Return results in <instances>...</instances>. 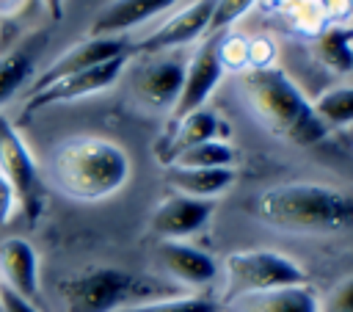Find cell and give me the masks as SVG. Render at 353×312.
Returning a JSON list of instances; mask_svg holds the SVG:
<instances>
[{
	"label": "cell",
	"instance_id": "1",
	"mask_svg": "<svg viewBox=\"0 0 353 312\" xmlns=\"http://www.w3.org/2000/svg\"><path fill=\"white\" fill-rule=\"evenodd\" d=\"M130 155L110 138L74 135L50 155L52 185L74 202H99L121 191L130 179Z\"/></svg>",
	"mask_w": 353,
	"mask_h": 312
},
{
	"label": "cell",
	"instance_id": "2",
	"mask_svg": "<svg viewBox=\"0 0 353 312\" xmlns=\"http://www.w3.org/2000/svg\"><path fill=\"white\" fill-rule=\"evenodd\" d=\"M254 215L281 232L331 235L353 229V193L323 182H287L254 199Z\"/></svg>",
	"mask_w": 353,
	"mask_h": 312
},
{
	"label": "cell",
	"instance_id": "3",
	"mask_svg": "<svg viewBox=\"0 0 353 312\" xmlns=\"http://www.w3.org/2000/svg\"><path fill=\"white\" fill-rule=\"evenodd\" d=\"M240 91L254 119L270 135L295 146H314L325 138L328 130L314 116L312 102L281 69H245Z\"/></svg>",
	"mask_w": 353,
	"mask_h": 312
},
{
	"label": "cell",
	"instance_id": "4",
	"mask_svg": "<svg viewBox=\"0 0 353 312\" xmlns=\"http://www.w3.org/2000/svg\"><path fill=\"white\" fill-rule=\"evenodd\" d=\"M63 312H121L135 304L171 295L157 279L113 265H94L58 284Z\"/></svg>",
	"mask_w": 353,
	"mask_h": 312
},
{
	"label": "cell",
	"instance_id": "5",
	"mask_svg": "<svg viewBox=\"0 0 353 312\" xmlns=\"http://www.w3.org/2000/svg\"><path fill=\"white\" fill-rule=\"evenodd\" d=\"M226 284H223V304H232L243 295L276 290V287H292L306 284L303 268L270 248H251V251H234L223 262Z\"/></svg>",
	"mask_w": 353,
	"mask_h": 312
},
{
	"label": "cell",
	"instance_id": "6",
	"mask_svg": "<svg viewBox=\"0 0 353 312\" xmlns=\"http://www.w3.org/2000/svg\"><path fill=\"white\" fill-rule=\"evenodd\" d=\"M0 174L11 185L22 215L28 221H39V215L44 210L41 171H39L28 144L22 141L19 130L6 116H0Z\"/></svg>",
	"mask_w": 353,
	"mask_h": 312
},
{
	"label": "cell",
	"instance_id": "7",
	"mask_svg": "<svg viewBox=\"0 0 353 312\" xmlns=\"http://www.w3.org/2000/svg\"><path fill=\"white\" fill-rule=\"evenodd\" d=\"M127 58H130V52L116 55V58H110L105 64H97L91 69H83V72H74L69 77H61V80L44 86L41 91L28 94V99L22 105V119H30L33 113H39L44 108L74 102V99H83V97H91V94H99V91L110 88L121 77V72L127 66Z\"/></svg>",
	"mask_w": 353,
	"mask_h": 312
},
{
	"label": "cell",
	"instance_id": "8",
	"mask_svg": "<svg viewBox=\"0 0 353 312\" xmlns=\"http://www.w3.org/2000/svg\"><path fill=\"white\" fill-rule=\"evenodd\" d=\"M218 36L221 33H210V39L193 52L190 64H185V80H182V88H179V97L171 108V119L179 121L182 116L199 110L207 97L215 91V86L221 83V61H218Z\"/></svg>",
	"mask_w": 353,
	"mask_h": 312
},
{
	"label": "cell",
	"instance_id": "9",
	"mask_svg": "<svg viewBox=\"0 0 353 312\" xmlns=\"http://www.w3.org/2000/svg\"><path fill=\"white\" fill-rule=\"evenodd\" d=\"M130 52V41L124 36H88L77 44H72L69 50H63L30 86V94L33 91H41L44 86L61 80V77H69L74 72H83V69H91L97 64H105L116 55H124Z\"/></svg>",
	"mask_w": 353,
	"mask_h": 312
},
{
	"label": "cell",
	"instance_id": "10",
	"mask_svg": "<svg viewBox=\"0 0 353 312\" xmlns=\"http://www.w3.org/2000/svg\"><path fill=\"white\" fill-rule=\"evenodd\" d=\"M210 215H212V202L171 193L154 207V213L149 218V229L160 240H182V237L199 232L210 221Z\"/></svg>",
	"mask_w": 353,
	"mask_h": 312
},
{
	"label": "cell",
	"instance_id": "11",
	"mask_svg": "<svg viewBox=\"0 0 353 312\" xmlns=\"http://www.w3.org/2000/svg\"><path fill=\"white\" fill-rule=\"evenodd\" d=\"M212 6L215 0H193L190 6H185L179 14L168 17L157 30H152L146 39H141L135 44L138 52H165L174 47H182L193 39H199L201 33L210 30V17H212Z\"/></svg>",
	"mask_w": 353,
	"mask_h": 312
},
{
	"label": "cell",
	"instance_id": "12",
	"mask_svg": "<svg viewBox=\"0 0 353 312\" xmlns=\"http://www.w3.org/2000/svg\"><path fill=\"white\" fill-rule=\"evenodd\" d=\"M0 284L25 301L39 295V254L25 237L0 240Z\"/></svg>",
	"mask_w": 353,
	"mask_h": 312
},
{
	"label": "cell",
	"instance_id": "13",
	"mask_svg": "<svg viewBox=\"0 0 353 312\" xmlns=\"http://www.w3.org/2000/svg\"><path fill=\"white\" fill-rule=\"evenodd\" d=\"M185 80V64L179 58H154L138 69L135 94L146 108H174Z\"/></svg>",
	"mask_w": 353,
	"mask_h": 312
},
{
	"label": "cell",
	"instance_id": "14",
	"mask_svg": "<svg viewBox=\"0 0 353 312\" xmlns=\"http://www.w3.org/2000/svg\"><path fill=\"white\" fill-rule=\"evenodd\" d=\"M157 262L171 279L182 282V284H190V287L210 284L218 273V265L210 254H204V251H199L188 243H179V240H160Z\"/></svg>",
	"mask_w": 353,
	"mask_h": 312
},
{
	"label": "cell",
	"instance_id": "15",
	"mask_svg": "<svg viewBox=\"0 0 353 312\" xmlns=\"http://www.w3.org/2000/svg\"><path fill=\"white\" fill-rule=\"evenodd\" d=\"M47 47V30H33L8 52L0 55V108L28 83Z\"/></svg>",
	"mask_w": 353,
	"mask_h": 312
},
{
	"label": "cell",
	"instance_id": "16",
	"mask_svg": "<svg viewBox=\"0 0 353 312\" xmlns=\"http://www.w3.org/2000/svg\"><path fill=\"white\" fill-rule=\"evenodd\" d=\"M176 0H110L94 17L88 33L91 36H121L135 25H143L154 14L171 8Z\"/></svg>",
	"mask_w": 353,
	"mask_h": 312
},
{
	"label": "cell",
	"instance_id": "17",
	"mask_svg": "<svg viewBox=\"0 0 353 312\" xmlns=\"http://www.w3.org/2000/svg\"><path fill=\"white\" fill-rule=\"evenodd\" d=\"M218 133H221L218 116L212 110L199 108V110L182 116L179 121H174V130L168 133V138L157 149V157H160L163 166H171L182 152H188V149H193V146H199L204 141L218 138Z\"/></svg>",
	"mask_w": 353,
	"mask_h": 312
},
{
	"label": "cell",
	"instance_id": "18",
	"mask_svg": "<svg viewBox=\"0 0 353 312\" xmlns=\"http://www.w3.org/2000/svg\"><path fill=\"white\" fill-rule=\"evenodd\" d=\"M237 312H320L317 293L309 284L276 287L232 301Z\"/></svg>",
	"mask_w": 353,
	"mask_h": 312
},
{
	"label": "cell",
	"instance_id": "19",
	"mask_svg": "<svg viewBox=\"0 0 353 312\" xmlns=\"http://www.w3.org/2000/svg\"><path fill=\"white\" fill-rule=\"evenodd\" d=\"M234 168H182V166H168L165 182L174 188V193L190 196V199H212L223 191L232 188L234 182Z\"/></svg>",
	"mask_w": 353,
	"mask_h": 312
},
{
	"label": "cell",
	"instance_id": "20",
	"mask_svg": "<svg viewBox=\"0 0 353 312\" xmlns=\"http://www.w3.org/2000/svg\"><path fill=\"white\" fill-rule=\"evenodd\" d=\"M314 58L336 75L353 69V28L347 25H328L314 39Z\"/></svg>",
	"mask_w": 353,
	"mask_h": 312
},
{
	"label": "cell",
	"instance_id": "21",
	"mask_svg": "<svg viewBox=\"0 0 353 312\" xmlns=\"http://www.w3.org/2000/svg\"><path fill=\"white\" fill-rule=\"evenodd\" d=\"M312 110L325 130L350 127L353 124V86H336V88L323 91L312 102Z\"/></svg>",
	"mask_w": 353,
	"mask_h": 312
},
{
	"label": "cell",
	"instance_id": "22",
	"mask_svg": "<svg viewBox=\"0 0 353 312\" xmlns=\"http://www.w3.org/2000/svg\"><path fill=\"white\" fill-rule=\"evenodd\" d=\"M234 163V149L221 141V138H212V141H204L188 152H182L171 166H182V168H232Z\"/></svg>",
	"mask_w": 353,
	"mask_h": 312
},
{
	"label": "cell",
	"instance_id": "23",
	"mask_svg": "<svg viewBox=\"0 0 353 312\" xmlns=\"http://www.w3.org/2000/svg\"><path fill=\"white\" fill-rule=\"evenodd\" d=\"M121 312H221V304L204 295H165L146 304H135Z\"/></svg>",
	"mask_w": 353,
	"mask_h": 312
},
{
	"label": "cell",
	"instance_id": "24",
	"mask_svg": "<svg viewBox=\"0 0 353 312\" xmlns=\"http://www.w3.org/2000/svg\"><path fill=\"white\" fill-rule=\"evenodd\" d=\"M287 17L292 22V28H298L301 33H320L328 28V11L323 0H290L287 6Z\"/></svg>",
	"mask_w": 353,
	"mask_h": 312
},
{
	"label": "cell",
	"instance_id": "25",
	"mask_svg": "<svg viewBox=\"0 0 353 312\" xmlns=\"http://www.w3.org/2000/svg\"><path fill=\"white\" fill-rule=\"evenodd\" d=\"M218 61L221 69H232V72H243L248 69V39L240 33H229V36H218Z\"/></svg>",
	"mask_w": 353,
	"mask_h": 312
},
{
	"label": "cell",
	"instance_id": "26",
	"mask_svg": "<svg viewBox=\"0 0 353 312\" xmlns=\"http://www.w3.org/2000/svg\"><path fill=\"white\" fill-rule=\"evenodd\" d=\"M256 0H215L212 6V17H210V30L207 33H221L223 28H229L237 17H243Z\"/></svg>",
	"mask_w": 353,
	"mask_h": 312
},
{
	"label": "cell",
	"instance_id": "27",
	"mask_svg": "<svg viewBox=\"0 0 353 312\" xmlns=\"http://www.w3.org/2000/svg\"><path fill=\"white\" fill-rule=\"evenodd\" d=\"M276 61V44L270 36L248 39V69H270Z\"/></svg>",
	"mask_w": 353,
	"mask_h": 312
},
{
	"label": "cell",
	"instance_id": "28",
	"mask_svg": "<svg viewBox=\"0 0 353 312\" xmlns=\"http://www.w3.org/2000/svg\"><path fill=\"white\" fill-rule=\"evenodd\" d=\"M320 312H353V276L342 279L328 298L320 304Z\"/></svg>",
	"mask_w": 353,
	"mask_h": 312
},
{
	"label": "cell",
	"instance_id": "29",
	"mask_svg": "<svg viewBox=\"0 0 353 312\" xmlns=\"http://www.w3.org/2000/svg\"><path fill=\"white\" fill-rule=\"evenodd\" d=\"M0 312H39L33 301H25L0 284Z\"/></svg>",
	"mask_w": 353,
	"mask_h": 312
},
{
	"label": "cell",
	"instance_id": "30",
	"mask_svg": "<svg viewBox=\"0 0 353 312\" xmlns=\"http://www.w3.org/2000/svg\"><path fill=\"white\" fill-rule=\"evenodd\" d=\"M14 210H17V196H14L11 185L6 182V177L0 174V226H6L11 221Z\"/></svg>",
	"mask_w": 353,
	"mask_h": 312
},
{
	"label": "cell",
	"instance_id": "31",
	"mask_svg": "<svg viewBox=\"0 0 353 312\" xmlns=\"http://www.w3.org/2000/svg\"><path fill=\"white\" fill-rule=\"evenodd\" d=\"M28 6V0H0V17H14Z\"/></svg>",
	"mask_w": 353,
	"mask_h": 312
},
{
	"label": "cell",
	"instance_id": "32",
	"mask_svg": "<svg viewBox=\"0 0 353 312\" xmlns=\"http://www.w3.org/2000/svg\"><path fill=\"white\" fill-rule=\"evenodd\" d=\"M41 6L47 8V14H50V19H63V6H66V0H41Z\"/></svg>",
	"mask_w": 353,
	"mask_h": 312
},
{
	"label": "cell",
	"instance_id": "33",
	"mask_svg": "<svg viewBox=\"0 0 353 312\" xmlns=\"http://www.w3.org/2000/svg\"><path fill=\"white\" fill-rule=\"evenodd\" d=\"M347 138H350V144H353V124L347 127Z\"/></svg>",
	"mask_w": 353,
	"mask_h": 312
},
{
	"label": "cell",
	"instance_id": "34",
	"mask_svg": "<svg viewBox=\"0 0 353 312\" xmlns=\"http://www.w3.org/2000/svg\"><path fill=\"white\" fill-rule=\"evenodd\" d=\"M350 3H353V0H350Z\"/></svg>",
	"mask_w": 353,
	"mask_h": 312
}]
</instances>
